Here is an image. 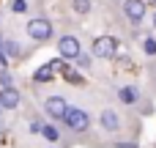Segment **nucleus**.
I'll use <instances>...</instances> for the list:
<instances>
[{
    "instance_id": "6",
    "label": "nucleus",
    "mask_w": 156,
    "mask_h": 148,
    "mask_svg": "<svg viewBox=\"0 0 156 148\" xmlns=\"http://www.w3.org/2000/svg\"><path fill=\"white\" fill-rule=\"evenodd\" d=\"M123 14H126L134 25H140V22L145 19V3H143V0H126V3H123Z\"/></svg>"
},
{
    "instance_id": "16",
    "label": "nucleus",
    "mask_w": 156,
    "mask_h": 148,
    "mask_svg": "<svg viewBox=\"0 0 156 148\" xmlns=\"http://www.w3.org/2000/svg\"><path fill=\"white\" fill-rule=\"evenodd\" d=\"M11 8H14L16 14H22V11L27 8V0H14V3H11Z\"/></svg>"
},
{
    "instance_id": "18",
    "label": "nucleus",
    "mask_w": 156,
    "mask_h": 148,
    "mask_svg": "<svg viewBox=\"0 0 156 148\" xmlns=\"http://www.w3.org/2000/svg\"><path fill=\"white\" fill-rule=\"evenodd\" d=\"M5 49H3V38H0V71H5Z\"/></svg>"
},
{
    "instance_id": "5",
    "label": "nucleus",
    "mask_w": 156,
    "mask_h": 148,
    "mask_svg": "<svg viewBox=\"0 0 156 148\" xmlns=\"http://www.w3.org/2000/svg\"><path fill=\"white\" fill-rule=\"evenodd\" d=\"M58 52H60V58L71 60V58H77L82 49H80V41H77L74 36H63V38L58 41Z\"/></svg>"
},
{
    "instance_id": "7",
    "label": "nucleus",
    "mask_w": 156,
    "mask_h": 148,
    "mask_svg": "<svg viewBox=\"0 0 156 148\" xmlns=\"http://www.w3.org/2000/svg\"><path fill=\"white\" fill-rule=\"evenodd\" d=\"M101 126H104L107 132H118V129H121V121H118L115 110H104V113H101Z\"/></svg>"
},
{
    "instance_id": "3",
    "label": "nucleus",
    "mask_w": 156,
    "mask_h": 148,
    "mask_svg": "<svg viewBox=\"0 0 156 148\" xmlns=\"http://www.w3.org/2000/svg\"><path fill=\"white\" fill-rule=\"evenodd\" d=\"M44 110H47V115H49V118L63 121V118H66V113H69V102H66L63 96H49V99L44 102Z\"/></svg>"
},
{
    "instance_id": "17",
    "label": "nucleus",
    "mask_w": 156,
    "mask_h": 148,
    "mask_svg": "<svg viewBox=\"0 0 156 148\" xmlns=\"http://www.w3.org/2000/svg\"><path fill=\"white\" fill-rule=\"evenodd\" d=\"M11 82H14V80H11L5 71H0V85H3V88H11Z\"/></svg>"
},
{
    "instance_id": "22",
    "label": "nucleus",
    "mask_w": 156,
    "mask_h": 148,
    "mask_svg": "<svg viewBox=\"0 0 156 148\" xmlns=\"http://www.w3.org/2000/svg\"><path fill=\"white\" fill-rule=\"evenodd\" d=\"M151 3H154V5H156V0H151Z\"/></svg>"
},
{
    "instance_id": "13",
    "label": "nucleus",
    "mask_w": 156,
    "mask_h": 148,
    "mask_svg": "<svg viewBox=\"0 0 156 148\" xmlns=\"http://www.w3.org/2000/svg\"><path fill=\"white\" fill-rule=\"evenodd\" d=\"M74 11L88 14V11H90V0H74Z\"/></svg>"
},
{
    "instance_id": "10",
    "label": "nucleus",
    "mask_w": 156,
    "mask_h": 148,
    "mask_svg": "<svg viewBox=\"0 0 156 148\" xmlns=\"http://www.w3.org/2000/svg\"><path fill=\"white\" fill-rule=\"evenodd\" d=\"M118 96H121V102H123V104H134L140 93H137V88H134V85H126V88H121V93H118Z\"/></svg>"
},
{
    "instance_id": "19",
    "label": "nucleus",
    "mask_w": 156,
    "mask_h": 148,
    "mask_svg": "<svg viewBox=\"0 0 156 148\" xmlns=\"http://www.w3.org/2000/svg\"><path fill=\"white\" fill-rule=\"evenodd\" d=\"M77 63H80L82 69H88V66H90V60H88V55H82V52L77 55Z\"/></svg>"
},
{
    "instance_id": "4",
    "label": "nucleus",
    "mask_w": 156,
    "mask_h": 148,
    "mask_svg": "<svg viewBox=\"0 0 156 148\" xmlns=\"http://www.w3.org/2000/svg\"><path fill=\"white\" fill-rule=\"evenodd\" d=\"M115 49H118V41H115L112 36H99V38L93 41V55H96V58H112Z\"/></svg>"
},
{
    "instance_id": "11",
    "label": "nucleus",
    "mask_w": 156,
    "mask_h": 148,
    "mask_svg": "<svg viewBox=\"0 0 156 148\" xmlns=\"http://www.w3.org/2000/svg\"><path fill=\"white\" fill-rule=\"evenodd\" d=\"M3 49H5V55H8V58H19V55H22L19 44H16V41H11V38H3Z\"/></svg>"
},
{
    "instance_id": "9",
    "label": "nucleus",
    "mask_w": 156,
    "mask_h": 148,
    "mask_svg": "<svg viewBox=\"0 0 156 148\" xmlns=\"http://www.w3.org/2000/svg\"><path fill=\"white\" fill-rule=\"evenodd\" d=\"M55 66H58V63H47V66H41V69L33 74V77H36V82H49V80H52V74H55Z\"/></svg>"
},
{
    "instance_id": "15",
    "label": "nucleus",
    "mask_w": 156,
    "mask_h": 148,
    "mask_svg": "<svg viewBox=\"0 0 156 148\" xmlns=\"http://www.w3.org/2000/svg\"><path fill=\"white\" fill-rule=\"evenodd\" d=\"M143 49H145L148 55H156V41L154 38H145V41H143Z\"/></svg>"
},
{
    "instance_id": "20",
    "label": "nucleus",
    "mask_w": 156,
    "mask_h": 148,
    "mask_svg": "<svg viewBox=\"0 0 156 148\" xmlns=\"http://www.w3.org/2000/svg\"><path fill=\"white\" fill-rule=\"evenodd\" d=\"M154 27H156V14H154Z\"/></svg>"
},
{
    "instance_id": "21",
    "label": "nucleus",
    "mask_w": 156,
    "mask_h": 148,
    "mask_svg": "<svg viewBox=\"0 0 156 148\" xmlns=\"http://www.w3.org/2000/svg\"><path fill=\"white\" fill-rule=\"evenodd\" d=\"M0 113H3V102H0Z\"/></svg>"
},
{
    "instance_id": "14",
    "label": "nucleus",
    "mask_w": 156,
    "mask_h": 148,
    "mask_svg": "<svg viewBox=\"0 0 156 148\" xmlns=\"http://www.w3.org/2000/svg\"><path fill=\"white\" fill-rule=\"evenodd\" d=\"M63 77H66L69 82H74V85H80V82H82V77H80L77 71H69V69H63Z\"/></svg>"
},
{
    "instance_id": "12",
    "label": "nucleus",
    "mask_w": 156,
    "mask_h": 148,
    "mask_svg": "<svg viewBox=\"0 0 156 148\" xmlns=\"http://www.w3.org/2000/svg\"><path fill=\"white\" fill-rule=\"evenodd\" d=\"M41 135H44L47 140H58V137H60V132H58L55 126H49V124H44V126H41Z\"/></svg>"
},
{
    "instance_id": "1",
    "label": "nucleus",
    "mask_w": 156,
    "mask_h": 148,
    "mask_svg": "<svg viewBox=\"0 0 156 148\" xmlns=\"http://www.w3.org/2000/svg\"><path fill=\"white\" fill-rule=\"evenodd\" d=\"M27 36H30V38H36V41H47V38L52 36V22H49V19H44V16L30 19V22H27Z\"/></svg>"
},
{
    "instance_id": "2",
    "label": "nucleus",
    "mask_w": 156,
    "mask_h": 148,
    "mask_svg": "<svg viewBox=\"0 0 156 148\" xmlns=\"http://www.w3.org/2000/svg\"><path fill=\"white\" fill-rule=\"evenodd\" d=\"M63 124H66L71 132H85V129H88V124H90V118H88V113H85V110L69 107V113H66Z\"/></svg>"
},
{
    "instance_id": "8",
    "label": "nucleus",
    "mask_w": 156,
    "mask_h": 148,
    "mask_svg": "<svg viewBox=\"0 0 156 148\" xmlns=\"http://www.w3.org/2000/svg\"><path fill=\"white\" fill-rule=\"evenodd\" d=\"M0 102H3V107L14 110V107H19V93H16L14 88H3V91H0Z\"/></svg>"
}]
</instances>
